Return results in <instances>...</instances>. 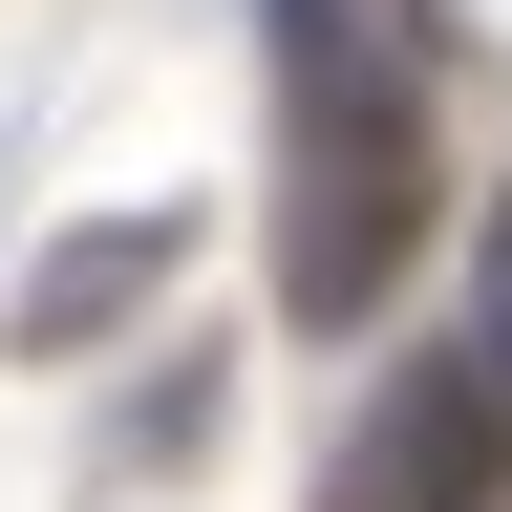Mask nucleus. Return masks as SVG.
Here are the masks:
<instances>
[{"instance_id": "f257e3e1", "label": "nucleus", "mask_w": 512, "mask_h": 512, "mask_svg": "<svg viewBox=\"0 0 512 512\" xmlns=\"http://www.w3.org/2000/svg\"><path fill=\"white\" fill-rule=\"evenodd\" d=\"M427 214H448L427 86L363 64V43H320V86H299V192H278V320H299V342H363V320L406 299Z\"/></svg>"}, {"instance_id": "f03ea898", "label": "nucleus", "mask_w": 512, "mask_h": 512, "mask_svg": "<svg viewBox=\"0 0 512 512\" xmlns=\"http://www.w3.org/2000/svg\"><path fill=\"white\" fill-rule=\"evenodd\" d=\"M320 512H512V320L427 342L384 406L320 448Z\"/></svg>"}, {"instance_id": "7ed1b4c3", "label": "nucleus", "mask_w": 512, "mask_h": 512, "mask_svg": "<svg viewBox=\"0 0 512 512\" xmlns=\"http://www.w3.org/2000/svg\"><path fill=\"white\" fill-rule=\"evenodd\" d=\"M150 278H171V214H86V235H43V278L0 299V342H22V363H86Z\"/></svg>"}, {"instance_id": "20e7f679", "label": "nucleus", "mask_w": 512, "mask_h": 512, "mask_svg": "<svg viewBox=\"0 0 512 512\" xmlns=\"http://www.w3.org/2000/svg\"><path fill=\"white\" fill-rule=\"evenodd\" d=\"M278 22H299V43H320V0H278Z\"/></svg>"}]
</instances>
